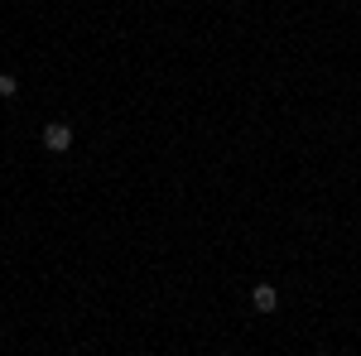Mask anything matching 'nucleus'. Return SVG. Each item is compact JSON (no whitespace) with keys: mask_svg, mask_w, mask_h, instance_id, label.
I'll return each instance as SVG.
<instances>
[{"mask_svg":"<svg viewBox=\"0 0 361 356\" xmlns=\"http://www.w3.org/2000/svg\"><path fill=\"white\" fill-rule=\"evenodd\" d=\"M250 303H255L260 313H275L279 308V289L275 284H255V289H250Z\"/></svg>","mask_w":361,"mask_h":356,"instance_id":"2","label":"nucleus"},{"mask_svg":"<svg viewBox=\"0 0 361 356\" xmlns=\"http://www.w3.org/2000/svg\"><path fill=\"white\" fill-rule=\"evenodd\" d=\"M15 87H20V82H15V73H0V97H15Z\"/></svg>","mask_w":361,"mask_h":356,"instance_id":"3","label":"nucleus"},{"mask_svg":"<svg viewBox=\"0 0 361 356\" xmlns=\"http://www.w3.org/2000/svg\"><path fill=\"white\" fill-rule=\"evenodd\" d=\"M44 149H49V154H68V149H73V125L49 121V125H44Z\"/></svg>","mask_w":361,"mask_h":356,"instance_id":"1","label":"nucleus"},{"mask_svg":"<svg viewBox=\"0 0 361 356\" xmlns=\"http://www.w3.org/2000/svg\"><path fill=\"white\" fill-rule=\"evenodd\" d=\"M217 356H226V352H217Z\"/></svg>","mask_w":361,"mask_h":356,"instance_id":"4","label":"nucleus"}]
</instances>
